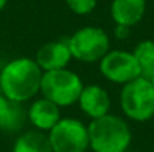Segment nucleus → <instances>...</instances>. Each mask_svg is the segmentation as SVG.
Instances as JSON below:
<instances>
[{
    "mask_svg": "<svg viewBox=\"0 0 154 152\" xmlns=\"http://www.w3.org/2000/svg\"><path fill=\"white\" fill-rule=\"evenodd\" d=\"M93 152H126L132 143V130L121 116L108 113L87 125Z\"/></svg>",
    "mask_w": 154,
    "mask_h": 152,
    "instance_id": "2",
    "label": "nucleus"
},
{
    "mask_svg": "<svg viewBox=\"0 0 154 152\" xmlns=\"http://www.w3.org/2000/svg\"><path fill=\"white\" fill-rule=\"evenodd\" d=\"M67 7L76 15H88L94 10L97 0H64Z\"/></svg>",
    "mask_w": 154,
    "mask_h": 152,
    "instance_id": "15",
    "label": "nucleus"
},
{
    "mask_svg": "<svg viewBox=\"0 0 154 152\" xmlns=\"http://www.w3.org/2000/svg\"><path fill=\"white\" fill-rule=\"evenodd\" d=\"M0 94H2V91H0Z\"/></svg>",
    "mask_w": 154,
    "mask_h": 152,
    "instance_id": "19",
    "label": "nucleus"
},
{
    "mask_svg": "<svg viewBox=\"0 0 154 152\" xmlns=\"http://www.w3.org/2000/svg\"><path fill=\"white\" fill-rule=\"evenodd\" d=\"M120 106L126 118L136 122H147L154 118V85L139 76L123 85Z\"/></svg>",
    "mask_w": 154,
    "mask_h": 152,
    "instance_id": "4",
    "label": "nucleus"
},
{
    "mask_svg": "<svg viewBox=\"0 0 154 152\" xmlns=\"http://www.w3.org/2000/svg\"><path fill=\"white\" fill-rule=\"evenodd\" d=\"M12 152H52L47 133L32 130L23 133L14 143Z\"/></svg>",
    "mask_w": 154,
    "mask_h": 152,
    "instance_id": "13",
    "label": "nucleus"
},
{
    "mask_svg": "<svg viewBox=\"0 0 154 152\" xmlns=\"http://www.w3.org/2000/svg\"><path fill=\"white\" fill-rule=\"evenodd\" d=\"M72 60L67 40H52L42 45L36 52L35 61L42 72H52L58 69H66Z\"/></svg>",
    "mask_w": 154,
    "mask_h": 152,
    "instance_id": "8",
    "label": "nucleus"
},
{
    "mask_svg": "<svg viewBox=\"0 0 154 152\" xmlns=\"http://www.w3.org/2000/svg\"><path fill=\"white\" fill-rule=\"evenodd\" d=\"M8 4V0H0V12L5 9V6Z\"/></svg>",
    "mask_w": 154,
    "mask_h": 152,
    "instance_id": "17",
    "label": "nucleus"
},
{
    "mask_svg": "<svg viewBox=\"0 0 154 152\" xmlns=\"http://www.w3.org/2000/svg\"><path fill=\"white\" fill-rule=\"evenodd\" d=\"M99 72L105 79L117 85H124L141 76L135 55L123 49L108 51V54L99 61Z\"/></svg>",
    "mask_w": 154,
    "mask_h": 152,
    "instance_id": "7",
    "label": "nucleus"
},
{
    "mask_svg": "<svg viewBox=\"0 0 154 152\" xmlns=\"http://www.w3.org/2000/svg\"><path fill=\"white\" fill-rule=\"evenodd\" d=\"M132 54L135 55L139 70H141V76L145 79H153L154 78V42L147 39L139 42L135 49L132 51Z\"/></svg>",
    "mask_w": 154,
    "mask_h": 152,
    "instance_id": "14",
    "label": "nucleus"
},
{
    "mask_svg": "<svg viewBox=\"0 0 154 152\" xmlns=\"http://www.w3.org/2000/svg\"><path fill=\"white\" fill-rule=\"evenodd\" d=\"M145 0H112L109 12L115 25L133 27L145 15Z\"/></svg>",
    "mask_w": 154,
    "mask_h": 152,
    "instance_id": "11",
    "label": "nucleus"
},
{
    "mask_svg": "<svg viewBox=\"0 0 154 152\" xmlns=\"http://www.w3.org/2000/svg\"><path fill=\"white\" fill-rule=\"evenodd\" d=\"M42 75L33 58H14L0 72V91L9 100L26 103L39 94Z\"/></svg>",
    "mask_w": 154,
    "mask_h": 152,
    "instance_id": "1",
    "label": "nucleus"
},
{
    "mask_svg": "<svg viewBox=\"0 0 154 152\" xmlns=\"http://www.w3.org/2000/svg\"><path fill=\"white\" fill-rule=\"evenodd\" d=\"M60 119V107L45 97L35 100L27 109V121L35 127V130L44 133H48Z\"/></svg>",
    "mask_w": 154,
    "mask_h": 152,
    "instance_id": "10",
    "label": "nucleus"
},
{
    "mask_svg": "<svg viewBox=\"0 0 154 152\" xmlns=\"http://www.w3.org/2000/svg\"><path fill=\"white\" fill-rule=\"evenodd\" d=\"M67 45L72 58L81 63H97L111 51V40L108 33L94 25H87L76 30L69 39Z\"/></svg>",
    "mask_w": 154,
    "mask_h": 152,
    "instance_id": "5",
    "label": "nucleus"
},
{
    "mask_svg": "<svg viewBox=\"0 0 154 152\" xmlns=\"http://www.w3.org/2000/svg\"><path fill=\"white\" fill-rule=\"evenodd\" d=\"M52 152H87L88 128L76 118H61L47 133Z\"/></svg>",
    "mask_w": 154,
    "mask_h": 152,
    "instance_id": "6",
    "label": "nucleus"
},
{
    "mask_svg": "<svg viewBox=\"0 0 154 152\" xmlns=\"http://www.w3.org/2000/svg\"><path fill=\"white\" fill-rule=\"evenodd\" d=\"M126 152H130V151H126Z\"/></svg>",
    "mask_w": 154,
    "mask_h": 152,
    "instance_id": "18",
    "label": "nucleus"
},
{
    "mask_svg": "<svg viewBox=\"0 0 154 152\" xmlns=\"http://www.w3.org/2000/svg\"><path fill=\"white\" fill-rule=\"evenodd\" d=\"M27 122V110L23 103L9 100L0 94V130L5 133H15Z\"/></svg>",
    "mask_w": 154,
    "mask_h": 152,
    "instance_id": "12",
    "label": "nucleus"
},
{
    "mask_svg": "<svg viewBox=\"0 0 154 152\" xmlns=\"http://www.w3.org/2000/svg\"><path fill=\"white\" fill-rule=\"evenodd\" d=\"M82 88L84 82L81 76L66 67L52 72H44L39 93L42 97L55 103L58 107H67L78 103Z\"/></svg>",
    "mask_w": 154,
    "mask_h": 152,
    "instance_id": "3",
    "label": "nucleus"
},
{
    "mask_svg": "<svg viewBox=\"0 0 154 152\" xmlns=\"http://www.w3.org/2000/svg\"><path fill=\"white\" fill-rule=\"evenodd\" d=\"M79 109L91 119L100 118L111 110V97L100 85H84L78 99Z\"/></svg>",
    "mask_w": 154,
    "mask_h": 152,
    "instance_id": "9",
    "label": "nucleus"
},
{
    "mask_svg": "<svg viewBox=\"0 0 154 152\" xmlns=\"http://www.w3.org/2000/svg\"><path fill=\"white\" fill-rule=\"evenodd\" d=\"M130 34V28L129 27H124V25H115V37L120 39V40H124L127 39Z\"/></svg>",
    "mask_w": 154,
    "mask_h": 152,
    "instance_id": "16",
    "label": "nucleus"
}]
</instances>
